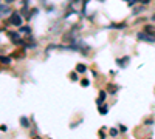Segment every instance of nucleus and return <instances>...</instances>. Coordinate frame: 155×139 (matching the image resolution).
Segmentation results:
<instances>
[{
	"instance_id": "nucleus-1",
	"label": "nucleus",
	"mask_w": 155,
	"mask_h": 139,
	"mask_svg": "<svg viewBox=\"0 0 155 139\" xmlns=\"http://www.w3.org/2000/svg\"><path fill=\"white\" fill-rule=\"evenodd\" d=\"M136 37H138L140 40H143V42H150V43L155 42V36L146 33V31H143V33H138V34H136Z\"/></svg>"
},
{
	"instance_id": "nucleus-2",
	"label": "nucleus",
	"mask_w": 155,
	"mask_h": 139,
	"mask_svg": "<svg viewBox=\"0 0 155 139\" xmlns=\"http://www.w3.org/2000/svg\"><path fill=\"white\" fill-rule=\"evenodd\" d=\"M10 22H11L12 25H16V26H20V25H22V17H20V14H17V12H11Z\"/></svg>"
},
{
	"instance_id": "nucleus-3",
	"label": "nucleus",
	"mask_w": 155,
	"mask_h": 139,
	"mask_svg": "<svg viewBox=\"0 0 155 139\" xmlns=\"http://www.w3.org/2000/svg\"><path fill=\"white\" fill-rule=\"evenodd\" d=\"M10 37H11V42L16 43V45H22V43H24V40L19 37V34H17V33H10Z\"/></svg>"
},
{
	"instance_id": "nucleus-4",
	"label": "nucleus",
	"mask_w": 155,
	"mask_h": 139,
	"mask_svg": "<svg viewBox=\"0 0 155 139\" xmlns=\"http://www.w3.org/2000/svg\"><path fill=\"white\" fill-rule=\"evenodd\" d=\"M5 14H11V8L6 5H2L0 6V17H3Z\"/></svg>"
},
{
	"instance_id": "nucleus-5",
	"label": "nucleus",
	"mask_w": 155,
	"mask_h": 139,
	"mask_svg": "<svg viewBox=\"0 0 155 139\" xmlns=\"http://www.w3.org/2000/svg\"><path fill=\"white\" fill-rule=\"evenodd\" d=\"M144 31H146V33H149V34H152V36H155V26H152V25L144 26Z\"/></svg>"
},
{
	"instance_id": "nucleus-6",
	"label": "nucleus",
	"mask_w": 155,
	"mask_h": 139,
	"mask_svg": "<svg viewBox=\"0 0 155 139\" xmlns=\"http://www.w3.org/2000/svg\"><path fill=\"white\" fill-rule=\"evenodd\" d=\"M126 22H122V23H112L110 28H116V29H121V28H126Z\"/></svg>"
},
{
	"instance_id": "nucleus-7",
	"label": "nucleus",
	"mask_w": 155,
	"mask_h": 139,
	"mask_svg": "<svg viewBox=\"0 0 155 139\" xmlns=\"http://www.w3.org/2000/svg\"><path fill=\"white\" fill-rule=\"evenodd\" d=\"M20 124L24 125V127H30V122H28V119H26V118H20Z\"/></svg>"
},
{
	"instance_id": "nucleus-8",
	"label": "nucleus",
	"mask_w": 155,
	"mask_h": 139,
	"mask_svg": "<svg viewBox=\"0 0 155 139\" xmlns=\"http://www.w3.org/2000/svg\"><path fill=\"white\" fill-rule=\"evenodd\" d=\"M0 62H3V64H10L11 59H10V57H3V56H0Z\"/></svg>"
},
{
	"instance_id": "nucleus-9",
	"label": "nucleus",
	"mask_w": 155,
	"mask_h": 139,
	"mask_svg": "<svg viewBox=\"0 0 155 139\" xmlns=\"http://www.w3.org/2000/svg\"><path fill=\"white\" fill-rule=\"evenodd\" d=\"M116 90H118L116 85H109V91L110 93H116Z\"/></svg>"
},
{
	"instance_id": "nucleus-10",
	"label": "nucleus",
	"mask_w": 155,
	"mask_h": 139,
	"mask_svg": "<svg viewBox=\"0 0 155 139\" xmlns=\"http://www.w3.org/2000/svg\"><path fill=\"white\" fill-rule=\"evenodd\" d=\"M99 111H101V114H106L107 113V107L106 105H99Z\"/></svg>"
},
{
	"instance_id": "nucleus-11",
	"label": "nucleus",
	"mask_w": 155,
	"mask_h": 139,
	"mask_svg": "<svg viewBox=\"0 0 155 139\" xmlns=\"http://www.w3.org/2000/svg\"><path fill=\"white\" fill-rule=\"evenodd\" d=\"M76 70L79 71V73H84V71H85V65H78Z\"/></svg>"
},
{
	"instance_id": "nucleus-12",
	"label": "nucleus",
	"mask_w": 155,
	"mask_h": 139,
	"mask_svg": "<svg viewBox=\"0 0 155 139\" xmlns=\"http://www.w3.org/2000/svg\"><path fill=\"white\" fill-rule=\"evenodd\" d=\"M20 31H22V33H30V28H28V26H22V28H20Z\"/></svg>"
},
{
	"instance_id": "nucleus-13",
	"label": "nucleus",
	"mask_w": 155,
	"mask_h": 139,
	"mask_svg": "<svg viewBox=\"0 0 155 139\" xmlns=\"http://www.w3.org/2000/svg\"><path fill=\"white\" fill-rule=\"evenodd\" d=\"M81 84H82V87H87V85H89V80H87V79H84Z\"/></svg>"
},
{
	"instance_id": "nucleus-14",
	"label": "nucleus",
	"mask_w": 155,
	"mask_h": 139,
	"mask_svg": "<svg viewBox=\"0 0 155 139\" xmlns=\"http://www.w3.org/2000/svg\"><path fill=\"white\" fill-rule=\"evenodd\" d=\"M138 2H141V3H143V5H147V3L150 2V0H138Z\"/></svg>"
},
{
	"instance_id": "nucleus-15",
	"label": "nucleus",
	"mask_w": 155,
	"mask_h": 139,
	"mask_svg": "<svg viewBox=\"0 0 155 139\" xmlns=\"http://www.w3.org/2000/svg\"><path fill=\"white\" fill-rule=\"evenodd\" d=\"M127 2H129L130 5H134V3H135V0H127Z\"/></svg>"
},
{
	"instance_id": "nucleus-16",
	"label": "nucleus",
	"mask_w": 155,
	"mask_h": 139,
	"mask_svg": "<svg viewBox=\"0 0 155 139\" xmlns=\"http://www.w3.org/2000/svg\"><path fill=\"white\" fill-rule=\"evenodd\" d=\"M11 2H14V0H6V3H11Z\"/></svg>"
},
{
	"instance_id": "nucleus-17",
	"label": "nucleus",
	"mask_w": 155,
	"mask_h": 139,
	"mask_svg": "<svg viewBox=\"0 0 155 139\" xmlns=\"http://www.w3.org/2000/svg\"><path fill=\"white\" fill-rule=\"evenodd\" d=\"M152 20H155V14H154V16H152Z\"/></svg>"
},
{
	"instance_id": "nucleus-18",
	"label": "nucleus",
	"mask_w": 155,
	"mask_h": 139,
	"mask_svg": "<svg viewBox=\"0 0 155 139\" xmlns=\"http://www.w3.org/2000/svg\"><path fill=\"white\" fill-rule=\"evenodd\" d=\"M0 2H2V0H0Z\"/></svg>"
}]
</instances>
